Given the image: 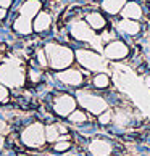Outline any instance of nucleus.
Masks as SVG:
<instances>
[{"instance_id":"nucleus-9","label":"nucleus","mask_w":150,"mask_h":156,"mask_svg":"<svg viewBox=\"0 0 150 156\" xmlns=\"http://www.w3.org/2000/svg\"><path fill=\"white\" fill-rule=\"evenodd\" d=\"M87 150H89V153L92 156H110L115 151V147H113V143L110 140L97 137V138H92L90 140Z\"/></svg>"},{"instance_id":"nucleus-17","label":"nucleus","mask_w":150,"mask_h":156,"mask_svg":"<svg viewBox=\"0 0 150 156\" xmlns=\"http://www.w3.org/2000/svg\"><path fill=\"white\" fill-rule=\"evenodd\" d=\"M40 79H42V71L39 68H27L26 69V82L39 84Z\"/></svg>"},{"instance_id":"nucleus-3","label":"nucleus","mask_w":150,"mask_h":156,"mask_svg":"<svg viewBox=\"0 0 150 156\" xmlns=\"http://www.w3.org/2000/svg\"><path fill=\"white\" fill-rule=\"evenodd\" d=\"M76 60L82 68H86L87 71L92 73H102L107 68V60L105 56H102L100 53H97L94 50L89 48H79L76 53Z\"/></svg>"},{"instance_id":"nucleus-13","label":"nucleus","mask_w":150,"mask_h":156,"mask_svg":"<svg viewBox=\"0 0 150 156\" xmlns=\"http://www.w3.org/2000/svg\"><path fill=\"white\" fill-rule=\"evenodd\" d=\"M52 27V15L49 11L40 10L39 13L34 16V23H32V29L36 32H45Z\"/></svg>"},{"instance_id":"nucleus-12","label":"nucleus","mask_w":150,"mask_h":156,"mask_svg":"<svg viewBox=\"0 0 150 156\" xmlns=\"http://www.w3.org/2000/svg\"><path fill=\"white\" fill-rule=\"evenodd\" d=\"M84 21L87 23L89 27L95 32H102L103 29H107V26H108V21L105 18V15L100 13V11H89V13L86 15Z\"/></svg>"},{"instance_id":"nucleus-20","label":"nucleus","mask_w":150,"mask_h":156,"mask_svg":"<svg viewBox=\"0 0 150 156\" xmlns=\"http://www.w3.org/2000/svg\"><path fill=\"white\" fill-rule=\"evenodd\" d=\"M10 100V92L7 89V85L0 84V103H7Z\"/></svg>"},{"instance_id":"nucleus-15","label":"nucleus","mask_w":150,"mask_h":156,"mask_svg":"<svg viewBox=\"0 0 150 156\" xmlns=\"http://www.w3.org/2000/svg\"><path fill=\"white\" fill-rule=\"evenodd\" d=\"M92 85H94V89L97 90H105L112 85V79L108 76L107 73H95L94 76H92Z\"/></svg>"},{"instance_id":"nucleus-14","label":"nucleus","mask_w":150,"mask_h":156,"mask_svg":"<svg viewBox=\"0 0 150 156\" xmlns=\"http://www.w3.org/2000/svg\"><path fill=\"white\" fill-rule=\"evenodd\" d=\"M128 0H100V7L105 15L118 16Z\"/></svg>"},{"instance_id":"nucleus-11","label":"nucleus","mask_w":150,"mask_h":156,"mask_svg":"<svg viewBox=\"0 0 150 156\" xmlns=\"http://www.w3.org/2000/svg\"><path fill=\"white\" fill-rule=\"evenodd\" d=\"M121 18L124 20H134V21H141L144 18V8L137 0H128L126 5L123 7L119 13Z\"/></svg>"},{"instance_id":"nucleus-22","label":"nucleus","mask_w":150,"mask_h":156,"mask_svg":"<svg viewBox=\"0 0 150 156\" xmlns=\"http://www.w3.org/2000/svg\"><path fill=\"white\" fill-rule=\"evenodd\" d=\"M144 85L150 90V74H145V77H144Z\"/></svg>"},{"instance_id":"nucleus-18","label":"nucleus","mask_w":150,"mask_h":156,"mask_svg":"<svg viewBox=\"0 0 150 156\" xmlns=\"http://www.w3.org/2000/svg\"><path fill=\"white\" fill-rule=\"evenodd\" d=\"M113 119H115V113L112 111V109H107V111H103L102 114H99V116H97V121H99L100 126H108V124H112Z\"/></svg>"},{"instance_id":"nucleus-7","label":"nucleus","mask_w":150,"mask_h":156,"mask_svg":"<svg viewBox=\"0 0 150 156\" xmlns=\"http://www.w3.org/2000/svg\"><path fill=\"white\" fill-rule=\"evenodd\" d=\"M115 31H116V34H119V36L136 37L142 32V24H141V21L121 18L119 21L115 23Z\"/></svg>"},{"instance_id":"nucleus-10","label":"nucleus","mask_w":150,"mask_h":156,"mask_svg":"<svg viewBox=\"0 0 150 156\" xmlns=\"http://www.w3.org/2000/svg\"><path fill=\"white\" fill-rule=\"evenodd\" d=\"M57 77H58L63 84L71 85V87H81V85L84 84V74H82V71L74 69V68L63 69V71H60L58 74H57Z\"/></svg>"},{"instance_id":"nucleus-1","label":"nucleus","mask_w":150,"mask_h":156,"mask_svg":"<svg viewBox=\"0 0 150 156\" xmlns=\"http://www.w3.org/2000/svg\"><path fill=\"white\" fill-rule=\"evenodd\" d=\"M45 55L49 60V66L55 71H63V69L70 68L74 61V51L60 44H49L45 47Z\"/></svg>"},{"instance_id":"nucleus-21","label":"nucleus","mask_w":150,"mask_h":156,"mask_svg":"<svg viewBox=\"0 0 150 156\" xmlns=\"http://www.w3.org/2000/svg\"><path fill=\"white\" fill-rule=\"evenodd\" d=\"M11 5V0H0V7L2 8H8Z\"/></svg>"},{"instance_id":"nucleus-8","label":"nucleus","mask_w":150,"mask_h":156,"mask_svg":"<svg viewBox=\"0 0 150 156\" xmlns=\"http://www.w3.org/2000/svg\"><path fill=\"white\" fill-rule=\"evenodd\" d=\"M71 36L76 39V40H81V42H94L95 39H99V37L95 36V31H92L86 21H76V23H73V26H71Z\"/></svg>"},{"instance_id":"nucleus-24","label":"nucleus","mask_w":150,"mask_h":156,"mask_svg":"<svg viewBox=\"0 0 150 156\" xmlns=\"http://www.w3.org/2000/svg\"><path fill=\"white\" fill-rule=\"evenodd\" d=\"M2 63H3V55L0 53V65H2Z\"/></svg>"},{"instance_id":"nucleus-4","label":"nucleus","mask_w":150,"mask_h":156,"mask_svg":"<svg viewBox=\"0 0 150 156\" xmlns=\"http://www.w3.org/2000/svg\"><path fill=\"white\" fill-rule=\"evenodd\" d=\"M21 142H23V145H26L29 148H42L44 143L47 142V138H45V127L40 122L29 124L23 130Z\"/></svg>"},{"instance_id":"nucleus-23","label":"nucleus","mask_w":150,"mask_h":156,"mask_svg":"<svg viewBox=\"0 0 150 156\" xmlns=\"http://www.w3.org/2000/svg\"><path fill=\"white\" fill-rule=\"evenodd\" d=\"M3 147H5V138H3L2 135H0V150H2Z\"/></svg>"},{"instance_id":"nucleus-2","label":"nucleus","mask_w":150,"mask_h":156,"mask_svg":"<svg viewBox=\"0 0 150 156\" xmlns=\"http://www.w3.org/2000/svg\"><path fill=\"white\" fill-rule=\"evenodd\" d=\"M76 100H78V105L84 108V111L94 114V116H99V114L108 109V101L105 98L90 90H79Z\"/></svg>"},{"instance_id":"nucleus-16","label":"nucleus","mask_w":150,"mask_h":156,"mask_svg":"<svg viewBox=\"0 0 150 156\" xmlns=\"http://www.w3.org/2000/svg\"><path fill=\"white\" fill-rule=\"evenodd\" d=\"M68 121H70L71 124H86L89 121V114L87 111H84V109H74V111L68 116Z\"/></svg>"},{"instance_id":"nucleus-19","label":"nucleus","mask_w":150,"mask_h":156,"mask_svg":"<svg viewBox=\"0 0 150 156\" xmlns=\"http://www.w3.org/2000/svg\"><path fill=\"white\" fill-rule=\"evenodd\" d=\"M71 148V140H58L53 143V151L57 153H65Z\"/></svg>"},{"instance_id":"nucleus-6","label":"nucleus","mask_w":150,"mask_h":156,"mask_svg":"<svg viewBox=\"0 0 150 156\" xmlns=\"http://www.w3.org/2000/svg\"><path fill=\"white\" fill-rule=\"evenodd\" d=\"M76 106L78 100L70 94H58L52 100V108H53L55 114H58L60 118H68L76 109Z\"/></svg>"},{"instance_id":"nucleus-5","label":"nucleus","mask_w":150,"mask_h":156,"mask_svg":"<svg viewBox=\"0 0 150 156\" xmlns=\"http://www.w3.org/2000/svg\"><path fill=\"white\" fill-rule=\"evenodd\" d=\"M103 56L105 60L110 61H119V60H126L131 55V48L129 45L121 39H115L112 42H108L103 45Z\"/></svg>"}]
</instances>
